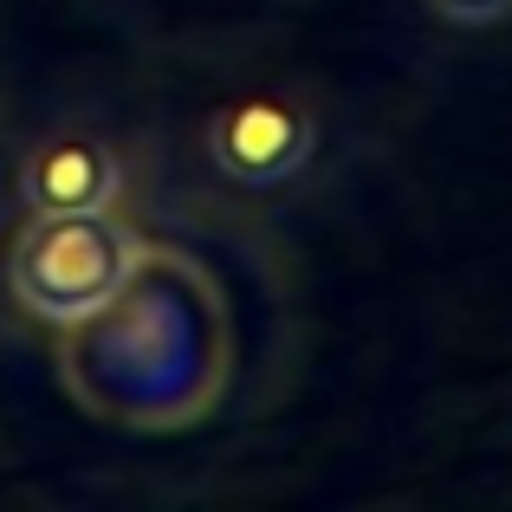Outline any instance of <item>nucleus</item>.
<instances>
[{
	"label": "nucleus",
	"instance_id": "nucleus-3",
	"mask_svg": "<svg viewBox=\"0 0 512 512\" xmlns=\"http://www.w3.org/2000/svg\"><path fill=\"white\" fill-rule=\"evenodd\" d=\"M124 188V163L98 137H46L20 169V195L33 214H91Z\"/></svg>",
	"mask_w": 512,
	"mask_h": 512
},
{
	"label": "nucleus",
	"instance_id": "nucleus-4",
	"mask_svg": "<svg viewBox=\"0 0 512 512\" xmlns=\"http://www.w3.org/2000/svg\"><path fill=\"white\" fill-rule=\"evenodd\" d=\"M435 20H448V26H500L512 20V0H422Z\"/></svg>",
	"mask_w": 512,
	"mask_h": 512
},
{
	"label": "nucleus",
	"instance_id": "nucleus-2",
	"mask_svg": "<svg viewBox=\"0 0 512 512\" xmlns=\"http://www.w3.org/2000/svg\"><path fill=\"white\" fill-rule=\"evenodd\" d=\"M318 150V124L299 98H234L208 117V156L240 188L292 182Z\"/></svg>",
	"mask_w": 512,
	"mask_h": 512
},
{
	"label": "nucleus",
	"instance_id": "nucleus-1",
	"mask_svg": "<svg viewBox=\"0 0 512 512\" xmlns=\"http://www.w3.org/2000/svg\"><path fill=\"white\" fill-rule=\"evenodd\" d=\"M143 234L130 221H117L111 208L91 214H33L13 234L7 253V286L20 299V312H33L39 325H78V318L104 312L117 292L130 286V273L143 266Z\"/></svg>",
	"mask_w": 512,
	"mask_h": 512
}]
</instances>
